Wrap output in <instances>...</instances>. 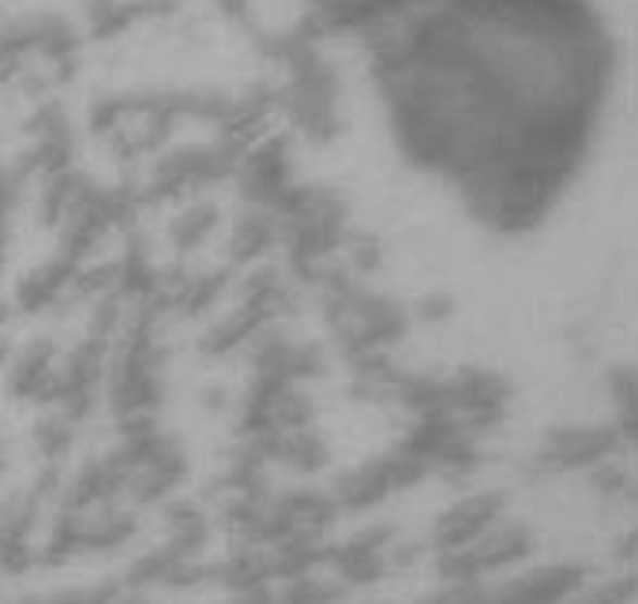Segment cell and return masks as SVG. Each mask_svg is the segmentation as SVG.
<instances>
[{"label": "cell", "mask_w": 638, "mask_h": 604, "mask_svg": "<svg viewBox=\"0 0 638 604\" xmlns=\"http://www.w3.org/2000/svg\"><path fill=\"white\" fill-rule=\"evenodd\" d=\"M364 49L402 154L488 229L549 218L598 136L612 41L590 0H368Z\"/></svg>", "instance_id": "6da1fadb"}]
</instances>
